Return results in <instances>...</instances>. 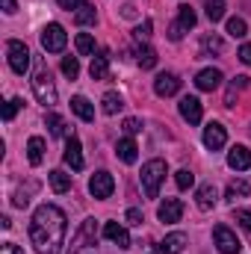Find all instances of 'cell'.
<instances>
[{"label":"cell","mask_w":251,"mask_h":254,"mask_svg":"<svg viewBox=\"0 0 251 254\" xmlns=\"http://www.w3.org/2000/svg\"><path fill=\"white\" fill-rule=\"evenodd\" d=\"M207 18L216 24V21H222L225 18V0H210L207 3Z\"/></svg>","instance_id":"d6a6232c"},{"label":"cell","mask_w":251,"mask_h":254,"mask_svg":"<svg viewBox=\"0 0 251 254\" xmlns=\"http://www.w3.org/2000/svg\"><path fill=\"white\" fill-rule=\"evenodd\" d=\"M116 154H119V160H122V163L133 166V163H136V157H139V148H136V142L127 136V139H119V145H116Z\"/></svg>","instance_id":"ac0fdd59"},{"label":"cell","mask_w":251,"mask_h":254,"mask_svg":"<svg viewBox=\"0 0 251 254\" xmlns=\"http://www.w3.org/2000/svg\"><path fill=\"white\" fill-rule=\"evenodd\" d=\"M0 254H24L15 243H3V249H0Z\"/></svg>","instance_id":"ee69618b"},{"label":"cell","mask_w":251,"mask_h":254,"mask_svg":"<svg viewBox=\"0 0 251 254\" xmlns=\"http://www.w3.org/2000/svg\"><path fill=\"white\" fill-rule=\"evenodd\" d=\"M74 45H77V54H80V57H89V54H95V39H92L89 33H80Z\"/></svg>","instance_id":"83f0119b"},{"label":"cell","mask_w":251,"mask_h":254,"mask_svg":"<svg viewBox=\"0 0 251 254\" xmlns=\"http://www.w3.org/2000/svg\"><path fill=\"white\" fill-rule=\"evenodd\" d=\"M249 83H251V77H246V74H240V77H237V80H234L231 86H234V89H246Z\"/></svg>","instance_id":"7bdbcfd3"},{"label":"cell","mask_w":251,"mask_h":254,"mask_svg":"<svg viewBox=\"0 0 251 254\" xmlns=\"http://www.w3.org/2000/svg\"><path fill=\"white\" fill-rule=\"evenodd\" d=\"M3 12H6V15H15V12H18L15 0H3Z\"/></svg>","instance_id":"7dc6e473"},{"label":"cell","mask_w":251,"mask_h":254,"mask_svg":"<svg viewBox=\"0 0 251 254\" xmlns=\"http://www.w3.org/2000/svg\"><path fill=\"white\" fill-rule=\"evenodd\" d=\"M95 240H98V225H95V219H86V222L80 225L77 237L71 240V252H77V249H83V246H95Z\"/></svg>","instance_id":"30bf717a"},{"label":"cell","mask_w":251,"mask_h":254,"mask_svg":"<svg viewBox=\"0 0 251 254\" xmlns=\"http://www.w3.org/2000/svg\"><path fill=\"white\" fill-rule=\"evenodd\" d=\"M48 181H51V190L57 192V195H63V192L71 190V175H65L60 169H54V172L48 175Z\"/></svg>","instance_id":"cb8c5ba5"},{"label":"cell","mask_w":251,"mask_h":254,"mask_svg":"<svg viewBox=\"0 0 251 254\" xmlns=\"http://www.w3.org/2000/svg\"><path fill=\"white\" fill-rule=\"evenodd\" d=\"M57 3H60L63 9H68V12H71V9H80V6H83V0H57Z\"/></svg>","instance_id":"b9f144b4"},{"label":"cell","mask_w":251,"mask_h":254,"mask_svg":"<svg viewBox=\"0 0 251 254\" xmlns=\"http://www.w3.org/2000/svg\"><path fill=\"white\" fill-rule=\"evenodd\" d=\"M125 219H127V225H133V228H139L142 222H145V216H142V210H136V207H130L125 213Z\"/></svg>","instance_id":"8d00e7d4"},{"label":"cell","mask_w":251,"mask_h":254,"mask_svg":"<svg viewBox=\"0 0 251 254\" xmlns=\"http://www.w3.org/2000/svg\"><path fill=\"white\" fill-rule=\"evenodd\" d=\"M213 243H216V249L222 254H240V249H243V243L237 240V234L228 225H216L213 228Z\"/></svg>","instance_id":"8992f818"},{"label":"cell","mask_w":251,"mask_h":254,"mask_svg":"<svg viewBox=\"0 0 251 254\" xmlns=\"http://www.w3.org/2000/svg\"><path fill=\"white\" fill-rule=\"evenodd\" d=\"M166 175H169V169H166V163L163 160H148L145 166H142V190L148 198H157L160 195V184L166 181Z\"/></svg>","instance_id":"7a4b0ae2"},{"label":"cell","mask_w":251,"mask_h":254,"mask_svg":"<svg viewBox=\"0 0 251 254\" xmlns=\"http://www.w3.org/2000/svg\"><path fill=\"white\" fill-rule=\"evenodd\" d=\"M136 63H139V68L151 71V68L157 65V51L148 48V45H136Z\"/></svg>","instance_id":"603a6c76"},{"label":"cell","mask_w":251,"mask_h":254,"mask_svg":"<svg viewBox=\"0 0 251 254\" xmlns=\"http://www.w3.org/2000/svg\"><path fill=\"white\" fill-rule=\"evenodd\" d=\"M6 54H9V68H12L15 74H27V68H30V51H27L24 42L9 39V42H6Z\"/></svg>","instance_id":"5b68a950"},{"label":"cell","mask_w":251,"mask_h":254,"mask_svg":"<svg viewBox=\"0 0 251 254\" xmlns=\"http://www.w3.org/2000/svg\"><path fill=\"white\" fill-rule=\"evenodd\" d=\"M65 42H68V33H65L63 24H48L45 30H42V48L48 51V54H63L65 51Z\"/></svg>","instance_id":"277c9868"},{"label":"cell","mask_w":251,"mask_h":254,"mask_svg":"<svg viewBox=\"0 0 251 254\" xmlns=\"http://www.w3.org/2000/svg\"><path fill=\"white\" fill-rule=\"evenodd\" d=\"M104 237H107L110 243H116L119 249H125V252L133 246V243H130V234H127L119 222H107V225H104Z\"/></svg>","instance_id":"9a60e30c"},{"label":"cell","mask_w":251,"mask_h":254,"mask_svg":"<svg viewBox=\"0 0 251 254\" xmlns=\"http://www.w3.org/2000/svg\"><path fill=\"white\" fill-rule=\"evenodd\" d=\"M101 104H104V113H107V116H116V113H119V110L125 107V101H122V95H116V92H107Z\"/></svg>","instance_id":"4316f807"},{"label":"cell","mask_w":251,"mask_h":254,"mask_svg":"<svg viewBox=\"0 0 251 254\" xmlns=\"http://www.w3.org/2000/svg\"><path fill=\"white\" fill-rule=\"evenodd\" d=\"M195 21H198V15H195V9H192V6H181V15H178V24H181L184 30H192V27H195Z\"/></svg>","instance_id":"1f68e13d"},{"label":"cell","mask_w":251,"mask_h":254,"mask_svg":"<svg viewBox=\"0 0 251 254\" xmlns=\"http://www.w3.org/2000/svg\"><path fill=\"white\" fill-rule=\"evenodd\" d=\"M237 222L251 234V210H237Z\"/></svg>","instance_id":"ab89813d"},{"label":"cell","mask_w":251,"mask_h":254,"mask_svg":"<svg viewBox=\"0 0 251 254\" xmlns=\"http://www.w3.org/2000/svg\"><path fill=\"white\" fill-rule=\"evenodd\" d=\"M154 92L160 95V98H172V95H178L181 92V77L178 74H157V80H154Z\"/></svg>","instance_id":"9c48e42d"},{"label":"cell","mask_w":251,"mask_h":254,"mask_svg":"<svg viewBox=\"0 0 251 254\" xmlns=\"http://www.w3.org/2000/svg\"><path fill=\"white\" fill-rule=\"evenodd\" d=\"M89 192H92L95 198H110V195L116 192L113 175H110V172H95V175L89 178Z\"/></svg>","instance_id":"52a82bcc"},{"label":"cell","mask_w":251,"mask_h":254,"mask_svg":"<svg viewBox=\"0 0 251 254\" xmlns=\"http://www.w3.org/2000/svg\"><path fill=\"white\" fill-rule=\"evenodd\" d=\"M33 92H36V101H39L42 107H54V104H57V86H54L48 68H39V71L33 74Z\"/></svg>","instance_id":"3957f363"},{"label":"cell","mask_w":251,"mask_h":254,"mask_svg":"<svg viewBox=\"0 0 251 254\" xmlns=\"http://www.w3.org/2000/svg\"><path fill=\"white\" fill-rule=\"evenodd\" d=\"M65 231H68V219L57 204L36 207L33 222H30V243L36 254H60L65 243Z\"/></svg>","instance_id":"6da1fadb"},{"label":"cell","mask_w":251,"mask_h":254,"mask_svg":"<svg viewBox=\"0 0 251 254\" xmlns=\"http://www.w3.org/2000/svg\"><path fill=\"white\" fill-rule=\"evenodd\" d=\"M175 184H178V190H189L195 184V175L189 169H181V172H175Z\"/></svg>","instance_id":"e575fe53"},{"label":"cell","mask_w":251,"mask_h":254,"mask_svg":"<svg viewBox=\"0 0 251 254\" xmlns=\"http://www.w3.org/2000/svg\"><path fill=\"white\" fill-rule=\"evenodd\" d=\"M63 160L71 166V169H74V172H80V169L86 166V160H83V148H80V139H77V136H71V139L65 142Z\"/></svg>","instance_id":"7c38bea8"},{"label":"cell","mask_w":251,"mask_h":254,"mask_svg":"<svg viewBox=\"0 0 251 254\" xmlns=\"http://www.w3.org/2000/svg\"><path fill=\"white\" fill-rule=\"evenodd\" d=\"M21 107H24V104H21V98L6 101V107H3V122H12V119H15V113H18Z\"/></svg>","instance_id":"d590c367"},{"label":"cell","mask_w":251,"mask_h":254,"mask_svg":"<svg viewBox=\"0 0 251 254\" xmlns=\"http://www.w3.org/2000/svg\"><path fill=\"white\" fill-rule=\"evenodd\" d=\"M71 110L77 113V119H83V122H95V107H92L83 95H74V98H71Z\"/></svg>","instance_id":"ffe728a7"},{"label":"cell","mask_w":251,"mask_h":254,"mask_svg":"<svg viewBox=\"0 0 251 254\" xmlns=\"http://www.w3.org/2000/svg\"><path fill=\"white\" fill-rule=\"evenodd\" d=\"M222 71L219 68H204V71H198V77H195V86L201 89V92H213V89H219L222 86Z\"/></svg>","instance_id":"4fadbf2b"},{"label":"cell","mask_w":251,"mask_h":254,"mask_svg":"<svg viewBox=\"0 0 251 254\" xmlns=\"http://www.w3.org/2000/svg\"><path fill=\"white\" fill-rule=\"evenodd\" d=\"M246 195H251V184L249 181H234L231 187H228V192H225V198L234 204L237 198H246Z\"/></svg>","instance_id":"d4e9b609"},{"label":"cell","mask_w":251,"mask_h":254,"mask_svg":"<svg viewBox=\"0 0 251 254\" xmlns=\"http://www.w3.org/2000/svg\"><path fill=\"white\" fill-rule=\"evenodd\" d=\"M63 74L68 80H77V77H80V63H77V57H65L63 60Z\"/></svg>","instance_id":"836d02e7"},{"label":"cell","mask_w":251,"mask_h":254,"mask_svg":"<svg viewBox=\"0 0 251 254\" xmlns=\"http://www.w3.org/2000/svg\"><path fill=\"white\" fill-rule=\"evenodd\" d=\"M201 51H204V54H222V51H225V42H222L216 33H210V36L201 39Z\"/></svg>","instance_id":"484cf974"},{"label":"cell","mask_w":251,"mask_h":254,"mask_svg":"<svg viewBox=\"0 0 251 254\" xmlns=\"http://www.w3.org/2000/svg\"><path fill=\"white\" fill-rule=\"evenodd\" d=\"M216 187L213 184H204V187H198L195 192V204H198V210H213V204H216Z\"/></svg>","instance_id":"d6986e66"},{"label":"cell","mask_w":251,"mask_h":254,"mask_svg":"<svg viewBox=\"0 0 251 254\" xmlns=\"http://www.w3.org/2000/svg\"><path fill=\"white\" fill-rule=\"evenodd\" d=\"M12 204H15V207H27V204H30V198H27V195H24V192H18V195H15V201H12Z\"/></svg>","instance_id":"bcb514c9"},{"label":"cell","mask_w":251,"mask_h":254,"mask_svg":"<svg viewBox=\"0 0 251 254\" xmlns=\"http://www.w3.org/2000/svg\"><path fill=\"white\" fill-rule=\"evenodd\" d=\"M74 21L80 24V27H89V24H95V6H80L77 9V15H74Z\"/></svg>","instance_id":"f1b7e54d"},{"label":"cell","mask_w":251,"mask_h":254,"mask_svg":"<svg viewBox=\"0 0 251 254\" xmlns=\"http://www.w3.org/2000/svg\"><path fill=\"white\" fill-rule=\"evenodd\" d=\"M187 234L184 231H175V234H169L163 243H160V254H181L187 249Z\"/></svg>","instance_id":"e0dca14e"},{"label":"cell","mask_w":251,"mask_h":254,"mask_svg":"<svg viewBox=\"0 0 251 254\" xmlns=\"http://www.w3.org/2000/svg\"><path fill=\"white\" fill-rule=\"evenodd\" d=\"M207 3H210V0H207Z\"/></svg>","instance_id":"681fc988"},{"label":"cell","mask_w":251,"mask_h":254,"mask_svg":"<svg viewBox=\"0 0 251 254\" xmlns=\"http://www.w3.org/2000/svg\"><path fill=\"white\" fill-rule=\"evenodd\" d=\"M151 27H154V24H151V21H142V24H139V27H136V33H133V36H136V39H139V42H142V39H148V36H151Z\"/></svg>","instance_id":"f35d334b"},{"label":"cell","mask_w":251,"mask_h":254,"mask_svg":"<svg viewBox=\"0 0 251 254\" xmlns=\"http://www.w3.org/2000/svg\"><path fill=\"white\" fill-rule=\"evenodd\" d=\"M48 127H51V136H65V133H68L65 119H63V116H57V113H51V116H48Z\"/></svg>","instance_id":"4dcf8cb0"},{"label":"cell","mask_w":251,"mask_h":254,"mask_svg":"<svg viewBox=\"0 0 251 254\" xmlns=\"http://www.w3.org/2000/svg\"><path fill=\"white\" fill-rule=\"evenodd\" d=\"M89 74H92V80H107V77H110V57H107V54H98V57H92Z\"/></svg>","instance_id":"7402d4cb"},{"label":"cell","mask_w":251,"mask_h":254,"mask_svg":"<svg viewBox=\"0 0 251 254\" xmlns=\"http://www.w3.org/2000/svg\"><path fill=\"white\" fill-rule=\"evenodd\" d=\"M125 133L127 136H136V133H139V130H142V122H139V119H125Z\"/></svg>","instance_id":"74e56055"},{"label":"cell","mask_w":251,"mask_h":254,"mask_svg":"<svg viewBox=\"0 0 251 254\" xmlns=\"http://www.w3.org/2000/svg\"><path fill=\"white\" fill-rule=\"evenodd\" d=\"M181 216H184V201H181V198H166V201L157 207V219L166 222V225L181 222Z\"/></svg>","instance_id":"ba28073f"},{"label":"cell","mask_w":251,"mask_h":254,"mask_svg":"<svg viewBox=\"0 0 251 254\" xmlns=\"http://www.w3.org/2000/svg\"><path fill=\"white\" fill-rule=\"evenodd\" d=\"M228 33L234 39H243V36H249V24L243 18H228Z\"/></svg>","instance_id":"f546056e"},{"label":"cell","mask_w":251,"mask_h":254,"mask_svg":"<svg viewBox=\"0 0 251 254\" xmlns=\"http://www.w3.org/2000/svg\"><path fill=\"white\" fill-rule=\"evenodd\" d=\"M169 39H172V42H181V39H184V27H181L178 21L169 27Z\"/></svg>","instance_id":"60d3db41"},{"label":"cell","mask_w":251,"mask_h":254,"mask_svg":"<svg viewBox=\"0 0 251 254\" xmlns=\"http://www.w3.org/2000/svg\"><path fill=\"white\" fill-rule=\"evenodd\" d=\"M27 160L33 166H42V160H45V139L42 136H30V142H27Z\"/></svg>","instance_id":"44dd1931"},{"label":"cell","mask_w":251,"mask_h":254,"mask_svg":"<svg viewBox=\"0 0 251 254\" xmlns=\"http://www.w3.org/2000/svg\"><path fill=\"white\" fill-rule=\"evenodd\" d=\"M181 116L187 119L189 125H198L201 122V101L195 98V95H187V98H181Z\"/></svg>","instance_id":"2e32d148"},{"label":"cell","mask_w":251,"mask_h":254,"mask_svg":"<svg viewBox=\"0 0 251 254\" xmlns=\"http://www.w3.org/2000/svg\"><path fill=\"white\" fill-rule=\"evenodd\" d=\"M228 166L234 169V172H246L251 169V151L246 145H234L231 151H228Z\"/></svg>","instance_id":"5bb4252c"},{"label":"cell","mask_w":251,"mask_h":254,"mask_svg":"<svg viewBox=\"0 0 251 254\" xmlns=\"http://www.w3.org/2000/svg\"><path fill=\"white\" fill-rule=\"evenodd\" d=\"M225 142H228V130L219 125V122H210V125L204 127V145H207L210 151L225 148Z\"/></svg>","instance_id":"8fae6325"},{"label":"cell","mask_w":251,"mask_h":254,"mask_svg":"<svg viewBox=\"0 0 251 254\" xmlns=\"http://www.w3.org/2000/svg\"><path fill=\"white\" fill-rule=\"evenodd\" d=\"M240 60L246 65H251V45H243V48H240Z\"/></svg>","instance_id":"f6af8a7d"},{"label":"cell","mask_w":251,"mask_h":254,"mask_svg":"<svg viewBox=\"0 0 251 254\" xmlns=\"http://www.w3.org/2000/svg\"><path fill=\"white\" fill-rule=\"evenodd\" d=\"M122 15H125V18H136V9H133V6H125Z\"/></svg>","instance_id":"c3c4849f"}]
</instances>
